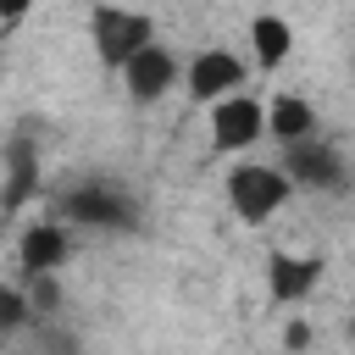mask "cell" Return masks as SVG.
<instances>
[{"mask_svg": "<svg viewBox=\"0 0 355 355\" xmlns=\"http://www.w3.org/2000/svg\"><path fill=\"white\" fill-rule=\"evenodd\" d=\"M294 178L283 172V161H239L227 172V205L239 222H266L288 205Z\"/></svg>", "mask_w": 355, "mask_h": 355, "instance_id": "1", "label": "cell"}, {"mask_svg": "<svg viewBox=\"0 0 355 355\" xmlns=\"http://www.w3.org/2000/svg\"><path fill=\"white\" fill-rule=\"evenodd\" d=\"M28 316H33V300H28L22 288L0 283V338H11L17 327H28Z\"/></svg>", "mask_w": 355, "mask_h": 355, "instance_id": "13", "label": "cell"}, {"mask_svg": "<svg viewBox=\"0 0 355 355\" xmlns=\"http://www.w3.org/2000/svg\"><path fill=\"white\" fill-rule=\"evenodd\" d=\"M349 344H355V322H349Z\"/></svg>", "mask_w": 355, "mask_h": 355, "instance_id": "16", "label": "cell"}, {"mask_svg": "<svg viewBox=\"0 0 355 355\" xmlns=\"http://www.w3.org/2000/svg\"><path fill=\"white\" fill-rule=\"evenodd\" d=\"M61 216L67 222H83V227H105V233H122V227H133V200L116 189V183H100V178H89L83 189H72L67 200H61Z\"/></svg>", "mask_w": 355, "mask_h": 355, "instance_id": "5", "label": "cell"}, {"mask_svg": "<svg viewBox=\"0 0 355 355\" xmlns=\"http://www.w3.org/2000/svg\"><path fill=\"white\" fill-rule=\"evenodd\" d=\"M150 39H155V22H150L144 11H133V6H111V0H100V6L89 11V44H94L100 67H111V72H122L128 55L144 50Z\"/></svg>", "mask_w": 355, "mask_h": 355, "instance_id": "2", "label": "cell"}, {"mask_svg": "<svg viewBox=\"0 0 355 355\" xmlns=\"http://www.w3.org/2000/svg\"><path fill=\"white\" fill-rule=\"evenodd\" d=\"M261 139H266V105H261L255 94L233 89V94L211 100V144H216L222 155H244V150L261 144Z\"/></svg>", "mask_w": 355, "mask_h": 355, "instance_id": "3", "label": "cell"}, {"mask_svg": "<svg viewBox=\"0 0 355 355\" xmlns=\"http://www.w3.org/2000/svg\"><path fill=\"white\" fill-rule=\"evenodd\" d=\"M28 11H33V0H0V28H17Z\"/></svg>", "mask_w": 355, "mask_h": 355, "instance_id": "14", "label": "cell"}, {"mask_svg": "<svg viewBox=\"0 0 355 355\" xmlns=\"http://www.w3.org/2000/svg\"><path fill=\"white\" fill-rule=\"evenodd\" d=\"M67 255H72V233H67V222H28V233L17 239V261H22L28 277H33V272H55V266H67Z\"/></svg>", "mask_w": 355, "mask_h": 355, "instance_id": "10", "label": "cell"}, {"mask_svg": "<svg viewBox=\"0 0 355 355\" xmlns=\"http://www.w3.org/2000/svg\"><path fill=\"white\" fill-rule=\"evenodd\" d=\"M172 83H178V55H172L166 44H155V39H150L144 50H133L128 67H122V89H128V100H139V105L172 94Z\"/></svg>", "mask_w": 355, "mask_h": 355, "instance_id": "7", "label": "cell"}, {"mask_svg": "<svg viewBox=\"0 0 355 355\" xmlns=\"http://www.w3.org/2000/svg\"><path fill=\"white\" fill-rule=\"evenodd\" d=\"M316 133V105L305 100V94H272L266 100V139L283 150V144H294V139H311Z\"/></svg>", "mask_w": 355, "mask_h": 355, "instance_id": "11", "label": "cell"}, {"mask_svg": "<svg viewBox=\"0 0 355 355\" xmlns=\"http://www.w3.org/2000/svg\"><path fill=\"white\" fill-rule=\"evenodd\" d=\"M283 172L294 178V189H311V194H338L344 178H349V172H344V155H338L322 133L283 144Z\"/></svg>", "mask_w": 355, "mask_h": 355, "instance_id": "4", "label": "cell"}, {"mask_svg": "<svg viewBox=\"0 0 355 355\" xmlns=\"http://www.w3.org/2000/svg\"><path fill=\"white\" fill-rule=\"evenodd\" d=\"M283 344H288V349H305V344H311V327H305V322H288Z\"/></svg>", "mask_w": 355, "mask_h": 355, "instance_id": "15", "label": "cell"}, {"mask_svg": "<svg viewBox=\"0 0 355 355\" xmlns=\"http://www.w3.org/2000/svg\"><path fill=\"white\" fill-rule=\"evenodd\" d=\"M244 78H250V67H244L233 50H222V44L194 50L189 67H183V89H189V100H200V105H211V100L244 89Z\"/></svg>", "mask_w": 355, "mask_h": 355, "instance_id": "6", "label": "cell"}, {"mask_svg": "<svg viewBox=\"0 0 355 355\" xmlns=\"http://www.w3.org/2000/svg\"><path fill=\"white\" fill-rule=\"evenodd\" d=\"M316 283H322V261H316V255H288V250H277V255L266 261V294H272L277 305H305Z\"/></svg>", "mask_w": 355, "mask_h": 355, "instance_id": "9", "label": "cell"}, {"mask_svg": "<svg viewBox=\"0 0 355 355\" xmlns=\"http://www.w3.org/2000/svg\"><path fill=\"white\" fill-rule=\"evenodd\" d=\"M39 178H44L39 139H33V133H11V144H6V194H0V205H6V211H22V205L39 194Z\"/></svg>", "mask_w": 355, "mask_h": 355, "instance_id": "8", "label": "cell"}, {"mask_svg": "<svg viewBox=\"0 0 355 355\" xmlns=\"http://www.w3.org/2000/svg\"><path fill=\"white\" fill-rule=\"evenodd\" d=\"M288 50H294V28H288L277 11H255V17H250V61H255L261 72H272V67L288 61Z\"/></svg>", "mask_w": 355, "mask_h": 355, "instance_id": "12", "label": "cell"}]
</instances>
